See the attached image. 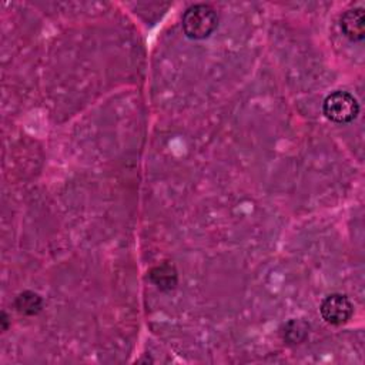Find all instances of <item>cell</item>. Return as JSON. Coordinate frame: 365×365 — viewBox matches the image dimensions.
<instances>
[{"label":"cell","mask_w":365,"mask_h":365,"mask_svg":"<svg viewBox=\"0 0 365 365\" xmlns=\"http://www.w3.org/2000/svg\"><path fill=\"white\" fill-rule=\"evenodd\" d=\"M184 34L194 40H202L212 34L218 26V14L215 9L205 3L190 6L181 20Z\"/></svg>","instance_id":"cell-1"},{"label":"cell","mask_w":365,"mask_h":365,"mask_svg":"<svg viewBox=\"0 0 365 365\" xmlns=\"http://www.w3.org/2000/svg\"><path fill=\"white\" fill-rule=\"evenodd\" d=\"M325 117L338 124H346L356 118L359 104L356 98L348 91H334L328 94L322 103Z\"/></svg>","instance_id":"cell-2"},{"label":"cell","mask_w":365,"mask_h":365,"mask_svg":"<svg viewBox=\"0 0 365 365\" xmlns=\"http://www.w3.org/2000/svg\"><path fill=\"white\" fill-rule=\"evenodd\" d=\"M319 312L328 324L342 325L352 317L354 307L346 295L331 294L322 299Z\"/></svg>","instance_id":"cell-3"},{"label":"cell","mask_w":365,"mask_h":365,"mask_svg":"<svg viewBox=\"0 0 365 365\" xmlns=\"http://www.w3.org/2000/svg\"><path fill=\"white\" fill-rule=\"evenodd\" d=\"M341 30L345 37L352 41H359L365 36V13L362 7H354L346 10L341 16Z\"/></svg>","instance_id":"cell-4"},{"label":"cell","mask_w":365,"mask_h":365,"mask_svg":"<svg viewBox=\"0 0 365 365\" xmlns=\"http://www.w3.org/2000/svg\"><path fill=\"white\" fill-rule=\"evenodd\" d=\"M151 282L161 291H170L177 285V271L175 267L170 262H163L155 265L150 271Z\"/></svg>","instance_id":"cell-5"},{"label":"cell","mask_w":365,"mask_h":365,"mask_svg":"<svg viewBox=\"0 0 365 365\" xmlns=\"http://www.w3.org/2000/svg\"><path fill=\"white\" fill-rule=\"evenodd\" d=\"M309 325L302 319H289L281 328V336L287 344H301L308 336Z\"/></svg>","instance_id":"cell-6"},{"label":"cell","mask_w":365,"mask_h":365,"mask_svg":"<svg viewBox=\"0 0 365 365\" xmlns=\"http://www.w3.org/2000/svg\"><path fill=\"white\" fill-rule=\"evenodd\" d=\"M14 307L20 314L36 315L43 308V299L38 294L33 291H23L17 295L14 301Z\"/></svg>","instance_id":"cell-7"}]
</instances>
